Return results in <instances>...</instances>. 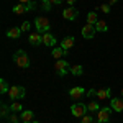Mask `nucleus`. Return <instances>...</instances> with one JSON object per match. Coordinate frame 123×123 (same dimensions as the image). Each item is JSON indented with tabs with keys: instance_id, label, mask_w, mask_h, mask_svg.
<instances>
[{
	"instance_id": "nucleus-1",
	"label": "nucleus",
	"mask_w": 123,
	"mask_h": 123,
	"mask_svg": "<svg viewBox=\"0 0 123 123\" xmlns=\"http://www.w3.org/2000/svg\"><path fill=\"white\" fill-rule=\"evenodd\" d=\"M13 61L17 62L18 67H23V69L30 67V57H28V54H26L23 49H18V51L13 54Z\"/></svg>"
},
{
	"instance_id": "nucleus-2",
	"label": "nucleus",
	"mask_w": 123,
	"mask_h": 123,
	"mask_svg": "<svg viewBox=\"0 0 123 123\" xmlns=\"http://www.w3.org/2000/svg\"><path fill=\"white\" fill-rule=\"evenodd\" d=\"M35 26H36V31L43 35V33H48V31H49L51 23H49V20L44 18V17H36V18H35Z\"/></svg>"
},
{
	"instance_id": "nucleus-3",
	"label": "nucleus",
	"mask_w": 123,
	"mask_h": 123,
	"mask_svg": "<svg viewBox=\"0 0 123 123\" xmlns=\"http://www.w3.org/2000/svg\"><path fill=\"white\" fill-rule=\"evenodd\" d=\"M8 95H10L12 100H21V98H25L26 90H25V87H21V85H13V87H10Z\"/></svg>"
},
{
	"instance_id": "nucleus-4",
	"label": "nucleus",
	"mask_w": 123,
	"mask_h": 123,
	"mask_svg": "<svg viewBox=\"0 0 123 123\" xmlns=\"http://www.w3.org/2000/svg\"><path fill=\"white\" fill-rule=\"evenodd\" d=\"M71 112L76 118H82L84 115H87V105L85 104H74L71 107Z\"/></svg>"
},
{
	"instance_id": "nucleus-5",
	"label": "nucleus",
	"mask_w": 123,
	"mask_h": 123,
	"mask_svg": "<svg viewBox=\"0 0 123 123\" xmlns=\"http://www.w3.org/2000/svg\"><path fill=\"white\" fill-rule=\"evenodd\" d=\"M67 67H69V64L66 61H62V59H57L54 62V71H56V74L59 77H64L67 74Z\"/></svg>"
},
{
	"instance_id": "nucleus-6",
	"label": "nucleus",
	"mask_w": 123,
	"mask_h": 123,
	"mask_svg": "<svg viewBox=\"0 0 123 123\" xmlns=\"http://www.w3.org/2000/svg\"><path fill=\"white\" fill-rule=\"evenodd\" d=\"M35 5H36L35 2L26 3V5H25V3H18V5H15V7H13V13H15V15H23V13L30 12L31 8H35Z\"/></svg>"
},
{
	"instance_id": "nucleus-7",
	"label": "nucleus",
	"mask_w": 123,
	"mask_h": 123,
	"mask_svg": "<svg viewBox=\"0 0 123 123\" xmlns=\"http://www.w3.org/2000/svg\"><path fill=\"white\" fill-rule=\"evenodd\" d=\"M110 113H112V107H104L97 112V120L102 123H107L108 118H110Z\"/></svg>"
},
{
	"instance_id": "nucleus-8",
	"label": "nucleus",
	"mask_w": 123,
	"mask_h": 123,
	"mask_svg": "<svg viewBox=\"0 0 123 123\" xmlns=\"http://www.w3.org/2000/svg\"><path fill=\"white\" fill-rule=\"evenodd\" d=\"M79 17V10H76L74 7H67L66 10H62V18L64 20H76Z\"/></svg>"
},
{
	"instance_id": "nucleus-9",
	"label": "nucleus",
	"mask_w": 123,
	"mask_h": 123,
	"mask_svg": "<svg viewBox=\"0 0 123 123\" xmlns=\"http://www.w3.org/2000/svg\"><path fill=\"white\" fill-rule=\"evenodd\" d=\"M95 31H97V30H95V25H89V23H87L84 28H82V36H84L85 39H92L95 36Z\"/></svg>"
},
{
	"instance_id": "nucleus-10",
	"label": "nucleus",
	"mask_w": 123,
	"mask_h": 123,
	"mask_svg": "<svg viewBox=\"0 0 123 123\" xmlns=\"http://www.w3.org/2000/svg\"><path fill=\"white\" fill-rule=\"evenodd\" d=\"M84 94H85V89H84V87H74V89H71V90H69V97H71L72 100H79Z\"/></svg>"
},
{
	"instance_id": "nucleus-11",
	"label": "nucleus",
	"mask_w": 123,
	"mask_h": 123,
	"mask_svg": "<svg viewBox=\"0 0 123 123\" xmlns=\"http://www.w3.org/2000/svg\"><path fill=\"white\" fill-rule=\"evenodd\" d=\"M28 41H30L31 46H38L39 43H43V35L38 33V31H36V33H31L28 36Z\"/></svg>"
},
{
	"instance_id": "nucleus-12",
	"label": "nucleus",
	"mask_w": 123,
	"mask_h": 123,
	"mask_svg": "<svg viewBox=\"0 0 123 123\" xmlns=\"http://www.w3.org/2000/svg\"><path fill=\"white\" fill-rule=\"evenodd\" d=\"M110 107H112V110H115V112H123V98H118V97L112 98Z\"/></svg>"
},
{
	"instance_id": "nucleus-13",
	"label": "nucleus",
	"mask_w": 123,
	"mask_h": 123,
	"mask_svg": "<svg viewBox=\"0 0 123 123\" xmlns=\"http://www.w3.org/2000/svg\"><path fill=\"white\" fill-rule=\"evenodd\" d=\"M43 44L48 46V48H49V46H54V44H56V38H54L49 31H48V33H43Z\"/></svg>"
},
{
	"instance_id": "nucleus-14",
	"label": "nucleus",
	"mask_w": 123,
	"mask_h": 123,
	"mask_svg": "<svg viewBox=\"0 0 123 123\" xmlns=\"http://www.w3.org/2000/svg\"><path fill=\"white\" fill-rule=\"evenodd\" d=\"M97 97H98L100 100H107V98H110V97H112V89H108V87H105V89H98V90H97Z\"/></svg>"
},
{
	"instance_id": "nucleus-15",
	"label": "nucleus",
	"mask_w": 123,
	"mask_h": 123,
	"mask_svg": "<svg viewBox=\"0 0 123 123\" xmlns=\"http://www.w3.org/2000/svg\"><path fill=\"white\" fill-rule=\"evenodd\" d=\"M76 44V38L74 36H66V38L62 39V43H61V48H64V49H71V48Z\"/></svg>"
},
{
	"instance_id": "nucleus-16",
	"label": "nucleus",
	"mask_w": 123,
	"mask_h": 123,
	"mask_svg": "<svg viewBox=\"0 0 123 123\" xmlns=\"http://www.w3.org/2000/svg\"><path fill=\"white\" fill-rule=\"evenodd\" d=\"M66 54H67V49H64V48H56V49L51 51V56L54 57V59H61V57L66 56Z\"/></svg>"
},
{
	"instance_id": "nucleus-17",
	"label": "nucleus",
	"mask_w": 123,
	"mask_h": 123,
	"mask_svg": "<svg viewBox=\"0 0 123 123\" xmlns=\"http://www.w3.org/2000/svg\"><path fill=\"white\" fill-rule=\"evenodd\" d=\"M21 33H23V31H21V28H10L8 31H7V36H8V38H13V39H17V38H20V36H21Z\"/></svg>"
},
{
	"instance_id": "nucleus-18",
	"label": "nucleus",
	"mask_w": 123,
	"mask_h": 123,
	"mask_svg": "<svg viewBox=\"0 0 123 123\" xmlns=\"http://www.w3.org/2000/svg\"><path fill=\"white\" fill-rule=\"evenodd\" d=\"M33 120V112L31 110H25L23 113H21V122L23 123H31Z\"/></svg>"
},
{
	"instance_id": "nucleus-19",
	"label": "nucleus",
	"mask_w": 123,
	"mask_h": 123,
	"mask_svg": "<svg viewBox=\"0 0 123 123\" xmlns=\"http://www.w3.org/2000/svg\"><path fill=\"white\" fill-rule=\"evenodd\" d=\"M95 30H97V31H107V30H108V26H107V21H104V20H98V21L95 23Z\"/></svg>"
},
{
	"instance_id": "nucleus-20",
	"label": "nucleus",
	"mask_w": 123,
	"mask_h": 123,
	"mask_svg": "<svg viewBox=\"0 0 123 123\" xmlns=\"http://www.w3.org/2000/svg\"><path fill=\"white\" fill-rule=\"evenodd\" d=\"M8 112H10V107H8V105H5V104L0 105V117H2V118H7V117H10Z\"/></svg>"
},
{
	"instance_id": "nucleus-21",
	"label": "nucleus",
	"mask_w": 123,
	"mask_h": 123,
	"mask_svg": "<svg viewBox=\"0 0 123 123\" xmlns=\"http://www.w3.org/2000/svg\"><path fill=\"white\" fill-rule=\"evenodd\" d=\"M97 21H98V18H97V13H95V12H90V13L87 15V23H89V25H95Z\"/></svg>"
},
{
	"instance_id": "nucleus-22",
	"label": "nucleus",
	"mask_w": 123,
	"mask_h": 123,
	"mask_svg": "<svg viewBox=\"0 0 123 123\" xmlns=\"http://www.w3.org/2000/svg\"><path fill=\"white\" fill-rule=\"evenodd\" d=\"M69 71H71L74 76H80V74L84 72V67H82V66H71V67H69Z\"/></svg>"
},
{
	"instance_id": "nucleus-23",
	"label": "nucleus",
	"mask_w": 123,
	"mask_h": 123,
	"mask_svg": "<svg viewBox=\"0 0 123 123\" xmlns=\"http://www.w3.org/2000/svg\"><path fill=\"white\" fill-rule=\"evenodd\" d=\"M8 90H10V87L7 84V80L5 79H0V92L2 94H8Z\"/></svg>"
},
{
	"instance_id": "nucleus-24",
	"label": "nucleus",
	"mask_w": 123,
	"mask_h": 123,
	"mask_svg": "<svg viewBox=\"0 0 123 123\" xmlns=\"http://www.w3.org/2000/svg\"><path fill=\"white\" fill-rule=\"evenodd\" d=\"M87 110H89V112H98V110H100V105H98V102H89Z\"/></svg>"
},
{
	"instance_id": "nucleus-25",
	"label": "nucleus",
	"mask_w": 123,
	"mask_h": 123,
	"mask_svg": "<svg viewBox=\"0 0 123 123\" xmlns=\"http://www.w3.org/2000/svg\"><path fill=\"white\" fill-rule=\"evenodd\" d=\"M10 110H12V112H15V113H18V112H21V104L15 100L13 104L10 105Z\"/></svg>"
},
{
	"instance_id": "nucleus-26",
	"label": "nucleus",
	"mask_w": 123,
	"mask_h": 123,
	"mask_svg": "<svg viewBox=\"0 0 123 123\" xmlns=\"http://www.w3.org/2000/svg\"><path fill=\"white\" fill-rule=\"evenodd\" d=\"M51 5H53V3H51L49 0H43V10H44V12H49V10H51Z\"/></svg>"
},
{
	"instance_id": "nucleus-27",
	"label": "nucleus",
	"mask_w": 123,
	"mask_h": 123,
	"mask_svg": "<svg viewBox=\"0 0 123 123\" xmlns=\"http://www.w3.org/2000/svg\"><path fill=\"white\" fill-rule=\"evenodd\" d=\"M94 120H92V115H84L82 117V120H80V123H92Z\"/></svg>"
},
{
	"instance_id": "nucleus-28",
	"label": "nucleus",
	"mask_w": 123,
	"mask_h": 123,
	"mask_svg": "<svg viewBox=\"0 0 123 123\" xmlns=\"http://www.w3.org/2000/svg\"><path fill=\"white\" fill-rule=\"evenodd\" d=\"M98 10H102L104 13H110V5H107V3H102V7H98Z\"/></svg>"
},
{
	"instance_id": "nucleus-29",
	"label": "nucleus",
	"mask_w": 123,
	"mask_h": 123,
	"mask_svg": "<svg viewBox=\"0 0 123 123\" xmlns=\"http://www.w3.org/2000/svg\"><path fill=\"white\" fill-rule=\"evenodd\" d=\"M30 26H31V23H30V21H23V25H21L20 28H21V31H28Z\"/></svg>"
},
{
	"instance_id": "nucleus-30",
	"label": "nucleus",
	"mask_w": 123,
	"mask_h": 123,
	"mask_svg": "<svg viewBox=\"0 0 123 123\" xmlns=\"http://www.w3.org/2000/svg\"><path fill=\"white\" fill-rule=\"evenodd\" d=\"M10 122L12 123H18V117H17V115H10Z\"/></svg>"
},
{
	"instance_id": "nucleus-31",
	"label": "nucleus",
	"mask_w": 123,
	"mask_h": 123,
	"mask_svg": "<svg viewBox=\"0 0 123 123\" xmlns=\"http://www.w3.org/2000/svg\"><path fill=\"white\" fill-rule=\"evenodd\" d=\"M94 95H97V90H89L87 92V97H94Z\"/></svg>"
},
{
	"instance_id": "nucleus-32",
	"label": "nucleus",
	"mask_w": 123,
	"mask_h": 123,
	"mask_svg": "<svg viewBox=\"0 0 123 123\" xmlns=\"http://www.w3.org/2000/svg\"><path fill=\"white\" fill-rule=\"evenodd\" d=\"M49 2H51V3H53V5H57V3H61V2H62V0H49Z\"/></svg>"
},
{
	"instance_id": "nucleus-33",
	"label": "nucleus",
	"mask_w": 123,
	"mask_h": 123,
	"mask_svg": "<svg viewBox=\"0 0 123 123\" xmlns=\"http://www.w3.org/2000/svg\"><path fill=\"white\" fill-rule=\"evenodd\" d=\"M67 3H69V7H72V5H74V3H76V0H66Z\"/></svg>"
},
{
	"instance_id": "nucleus-34",
	"label": "nucleus",
	"mask_w": 123,
	"mask_h": 123,
	"mask_svg": "<svg viewBox=\"0 0 123 123\" xmlns=\"http://www.w3.org/2000/svg\"><path fill=\"white\" fill-rule=\"evenodd\" d=\"M20 3H25L26 5V3H31V0H20Z\"/></svg>"
},
{
	"instance_id": "nucleus-35",
	"label": "nucleus",
	"mask_w": 123,
	"mask_h": 123,
	"mask_svg": "<svg viewBox=\"0 0 123 123\" xmlns=\"http://www.w3.org/2000/svg\"><path fill=\"white\" fill-rule=\"evenodd\" d=\"M117 2H118V0H110V3H108V5H113V3H117Z\"/></svg>"
},
{
	"instance_id": "nucleus-36",
	"label": "nucleus",
	"mask_w": 123,
	"mask_h": 123,
	"mask_svg": "<svg viewBox=\"0 0 123 123\" xmlns=\"http://www.w3.org/2000/svg\"><path fill=\"white\" fill-rule=\"evenodd\" d=\"M95 123H102V122H98V120H97V122H95Z\"/></svg>"
},
{
	"instance_id": "nucleus-37",
	"label": "nucleus",
	"mask_w": 123,
	"mask_h": 123,
	"mask_svg": "<svg viewBox=\"0 0 123 123\" xmlns=\"http://www.w3.org/2000/svg\"><path fill=\"white\" fill-rule=\"evenodd\" d=\"M31 123H39V122H31Z\"/></svg>"
},
{
	"instance_id": "nucleus-38",
	"label": "nucleus",
	"mask_w": 123,
	"mask_h": 123,
	"mask_svg": "<svg viewBox=\"0 0 123 123\" xmlns=\"http://www.w3.org/2000/svg\"><path fill=\"white\" fill-rule=\"evenodd\" d=\"M122 95H123V89H122Z\"/></svg>"
},
{
	"instance_id": "nucleus-39",
	"label": "nucleus",
	"mask_w": 123,
	"mask_h": 123,
	"mask_svg": "<svg viewBox=\"0 0 123 123\" xmlns=\"http://www.w3.org/2000/svg\"><path fill=\"white\" fill-rule=\"evenodd\" d=\"M107 123H108V122H107Z\"/></svg>"
}]
</instances>
